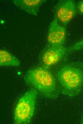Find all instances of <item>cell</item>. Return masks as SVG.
<instances>
[{"mask_svg": "<svg viewBox=\"0 0 83 124\" xmlns=\"http://www.w3.org/2000/svg\"><path fill=\"white\" fill-rule=\"evenodd\" d=\"M37 91L31 89L19 99L14 113V123L26 124L30 123L33 114Z\"/></svg>", "mask_w": 83, "mask_h": 124, "instance_id": "3957f363", "label": "cell"}, {"mask_svg": "<svg viewBox=\"0 0 83 124\" xmlns=\"http://www.w3.org/2000/svg\"><path fill=\"white\" fill-rule=\"evenodd\" d=\"M76 6L77 9L79 12L83 16V0L79 1Z\"/></svg>", "mask_w": 83, "mask_h": 124, "instance_id": "30bf717a", "label": "cell"}, {"mask_svg": "<svg viewBox=\"0 0 83 124\" xmlns=\"http://www.w3.org/2000/svg\"><path fill=\"white\" fill-rule=\"evenodd\" d=\"M77 10L73 0H61L56 6L54 17L60 24L65 27L75 16Z\"/></svg>", "mask_w": 83, "mask_h": 124, "instance_id": "277c9868", "label": "cell"}, {"mask_svg": "<svg viewBox=\"0 0 83 124\" xmlns=\"http://www.w3.org/2000/svg\"><path fill=\"white\" fill-rule=\"evenodd\" d=\"M80 123L81 124H83V114Z\"/></svg>", "mask_w": 83, "mask_h": 124, "instance_id": "8fae6325", "label": "cell"}, {"mask_svg": "<svg viewBox=\"0 0 83 124\" xmlns=\"http://www.w3.org/2000/svg\"><path fill=\"white\" fill-rule=\"evenodd\" d=\"M20 65V61L15 57L5 50H0V66H12L16 67L19 66Z\"/></svg>", "mask_w": 83, "mask_h": 124, "instance_id": "ba28073f", "label": "cell"}, {"mask_svg": "<svg viewBox=\"0 0 83 124\" xmlns=\"http://www.w3.org/2000/svg\"><path fill=\"white\" fill-rule=\"evenodd\" d=\"M56 76L61 86L60 92L69 96H76L83 87V63L76 62L65 65Z\"/></svg>", "mask_w": 83, "mask_h": 124, "instance_id": "6da1fadb", "label": "cell"}, {"mask_svg": "<svg viewBox=\"0 0 83 124\" xmlns=\"http://www.w3.org/2000/svg\"><path fill=\"white\" fill-rule=\"evenodd\" d=\"M66 33L65 27L60 24L55 17L51 23L47 37L48 45L62 46L65 41Z\"/></svg>", "mask_w": 83, "mask_h": 124, "instance_id": "8992f818", "label": "cell"}, {"mask_svg": "<svg viewBox=\"0 0 83 124\" xmlns=\"http://www.w3.org/2000/svg\"><path fill=\"white\" fill-rule=\"evenodd\" d=\"M83 49V39L77 42L72 46L67 48V53Z\"/></svg>", "mask_w": 83, "mask_h": 124, "instance_id": "9c48e42d", "label": "cell"}, {"mask_svg": "<svg viewBox=\"0 0 83 124\" xmlns=\"http://www.w3.org/2000/svg\"><path fill=\"white\" fill-rule=\"evenodd\" d=\"M67 55V48L63 45H48L43 51L42 56L43 66L48 68L58 63Z\"/></svg>", "mask_w": 83, "mask_h": 124, "instance_id": "5b68a950", "label": "cell"}, {"mask_svg": "<svg viewBox=\"0 0 83 124\" xmlns=\"http://www.w3.org/2000/svg\"><path fill=\"white\" fill-rule=\"evenodd\" d=\"M28 84L48 98H57L60 91L57 89L55 79L48 68L43 66L30 70L25 77Z\"/></svg>", "mask_w": 83, "mask_h": 124, "instance_id": "7a4b0ae2", "label": "cell"}, {"mask_svg": "<svg viewBox=\"0 0 83 124\" xmlns=\"http://www.w3.org/2000/svg\"><path fill=\"white\" fill-rule=\"evenodd\" d=\"M46 1L45 0H13L15 5L28 13L36 16L40 6Z\"/></svg>", "mask_w": 83, "mask_h": 124, "instance_id": "52a82bcc", "label": "cell"}]
</instances>
